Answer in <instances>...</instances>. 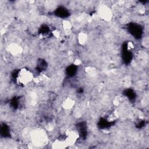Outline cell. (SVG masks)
Here are the masks:
<instances>
[{
	"label": "cell",
	"mask_w": 149,
	"mask_h": 149,
	"mask_svg": "<svg viewBox=\"0 0 149 149\" xmlns=\"http://www.w3.org/2000/svg\"><path fill=\"white\" fill-rule=\"evenodd\" d=\"M33 80V75L27 69L22 68L18 71L16 76V82L18 85L26 86Z\"/></svg>",
	"instance_id": "cell-1"
},
{
	"label": "cell",
	"mask_w": 149,
	"mask_h": 149,
	"mask_svg": "<svg viewBox=\"0 0 149 149\" xmlns=\"http://www.w3.org/2000/svg\"><path fill=\"white\" fill-rule=\"evenodd\" d=\"M73 104H74V102L71 100V99H67V100H66V101L63 103L64 107L66 109L71 108L73 107Z\"/></svg>",
	"instance_id": "cell-4"
},
{
	"label": "cell",
	"mask_w": 149,
	"mask_h": 149,
	"mask_svg": "<svg viewBox=\"0 0 149 149\" xmlns=\"http://www.w3.org/2000/svg\"><path fill=\"white\" fill-rule=\"evenodd\" d=\"M11 52L15 54H17L21 52V49L18 45H12L11 47Z\"/></svg>",
	"instance_id": "cell-5"
},
{
	"label": "cell",
	"mask_w": 149,
	"mask_h": 149,
	"mask_svg": "<svg viewBox=\"0 0 149 149\" xmlns=\"http://www.w3.org/2000/svg\"><path fill=\"white\" fill-rule=\"evenodd\" d=\"M32 140L36 145H42L47 140V136L41 130H36L31 135Z\"/></svg>",
	"instance_id": "cell-2"
},
{
	"label": "cell",
	"mask_w": 149,
	"mask_h": 149,
	"mask_svg": "<svg viewBox=\"0 0 149 149\" xmlns=\"http://www.w3.org/2000/svg\"><path fill=\"white\" fill-rule=\"evenodd\" d=\"M86 39H87V36L85 34H81L79 36V40L80 43H85L86 40Z\"/></svg>",
	"instance_id": "cell-6"
},
{
	"label": "cell",
	"mask_w": 149,
	"mask_h": 149,
	"mask_svg": "<svg viewBox=\"0 0 149 149\" xmlns=\"http://www.w3.org/2000/svg\"><path fill=\"white\" fill-rule=\"evenodd\" d=\"M100 15L101 17L106 21L110 20L112 16V13L109 8L106 7H103L100 9Z\"/></svg>",
	"instance_id": "cell-3"
}]
</instances>
